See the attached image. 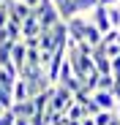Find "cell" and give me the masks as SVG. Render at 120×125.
Returning a JSON list of instances; mask_svg holds the SVG:
<instances>
[{
  "instance_id": "1",
  "label": "cell",
  "mask_w": 120,
  "mask_h": 125,
  "mask_svg": "<svg viewBox=\"0 0 120 125\" xmlns=\"http://www.w3.org/2000/svg\"><path fill=\"white\" fill-rule=\"evenodd\" d=\"M74 103V95L66 90V87H60V84H52V95H49V112L55 114H66V109Z\"/></svg>"
},
{
  "instance_id": "2",
  "label": "cell",
  "mask_w": 120,
  "mask_h": 125,
  "mask_svg": "<svg viewBox=\"0 0 120 125\" xmlns=\"http://www.w3.org/2000/svg\"><path fill=\"white\" fill-rule=\"evenodd\" d=\"M33 14L38 16V25H41V30H52L55 25H60V16H57V8L52 6V0H41V6H38Z\"/></svg>"
},
{
  "instance_id": "3",
  "label": "cell",
  "mask_w": 120,
  "mask_h": 125,
  "mask_svg": "<svg viewBox=\"0 0 120 125\" xmlns=\"http://www.w3.org/2000/svg\"><path fill=\"white\" fill-rule=\"evenodd\" d=\"M87 19H90V25H93L98 33H101V35L112 30V25H109V11H107L104 6H96V8L87 14Z\"/></svg>"
},
{
  "instance_id": "4",
  "label": "cell",
  "mask_w": 120,
  "mask_h": 125,
  "mask_svg": "<svg viewBox=\"0 0 120 125\" xmlns=\"http://www.w3.org/2000/svg\"><path fill=\"white\" fill-rule=\"evenodd\" d=\"M90 60H93V68L101 73V76H112V60L101 52V49H93V54H90Z\"/></svg>"
},
{
  "instance_id": "5",
  "label": "cell",
  "mask_w": 120,
  "mask_h": 125,
  "mask_svg": "<svg viewBox=\"0 0 120 125\" xmlns=\"http://www.w3.org/2000/svg\"><path fill=\"white\" fill-rule=\"evenodd\" d=\"M90 98H93V103H96L101 112H115V106H117V98H115L112 93H101V90H96Z\"/></svg>"
},
{
  "instance_id": "6",
  "label": "cell",
  "mask_w": 120,
  "mask_h": 125,
  "mask_svg": "<svg viewBox=\"0 0 120 125\" xmlns=\"http://www.w3.org/2000/svg\"><path fill=\"white\" fill-rule=\"evenodd\" d=\"M19 30H22V41H25V38H38V35H41V25H38V16H36V14H30L25 22L19 25Z\"/></svg>"
},
{
  "instance_id": "7",
  "label": "cell",
  "mask_w": 120,
  "mask_h": 125,
  "mask_svg": "<svg viewBox=\"0 0 120 125\" xmlns=\"http://www.w3.org/2000/svg\"><path fill=\"white\" fill-rule=\"evenodd\" d=\"M11 114L16 120H33L36 117V109H33V101H19L11 106Z\"/></svg>"
},
{
  "instance_id": "8",
  "label": "cell",
  "mask_w": 120,
  "mask_h": 125,
  "mask_svg": "<svg viewBox=\"0 0 120 125\" xmlns=\"http://www.w3.org/2000/svg\"><path fill=\"white\" fill-rule=\"evenodd\" d=\"M25 57H27L25 44H22V41H16V44L11 46V62H14V68H16V71H22V68H25Z\"/></svg>"
},
{
  "instance_id": "9",
  "label": "cell",
  "mask_w": 120,
  "mask_h": 125,
  "mask_svg": "<svg viewBox=\"0 0 120 125\" xmlns=\"http://www.w3.org/2000/svg\"><path fill=\"white\" fill-rule=\"evenodd\" d=\"M11 101H14V103H19V101H30L25 79H16V82H14V90H11Z\"/></svg>"
},
{
  "instance_id": "10",
  "label": "cell",
  "mask_w": 120,
  "mask_h": 125,
  "mask_svg": "<svg viewBox=\"0 0 120 125\" xmlns=\"http://www.w3.org/2000/svg\"><path fill=\"white\" fill-rule=\"evenodd\" d=\"M71 3H74L76 14H90V11L98 6V0H71Z\"/></svg>"
},
{
  "instance_id": "11",
  "label": "cell",
  "mask_w": 120,
  "mask_h": 125,
  "mask_svg": "<svg viewBox=\"0 0 120 125\" xmlns=\"http://www.w3.org/2000/svg\"><path fill=\"white\" fill-rule=\"evenodd\" d=\"M112 87H115V76H101V73H98L96 90H101V93H112Z\"/></svg>"
},
{
  "instance_id": "12",
  "label": "cell",
  "mask_w": 120,
  "mask_h": 125,
  "mask_svg": "<svg viewBox=\"0 0 120 125\" xmlns=\"http://www.w3.org/2000/svg\"><path fill=\"white\" fill-rule=\"evenodd\" d=\"M112 120H115V114H112V112H98V114L93 117V122H96V125H109Z\"/></svg>"
},
{
  "instance_id": "13",
  "label": "cell",
  "mask_w": 120,
  "mask_h": 125,
  "mask_svg": "<svg viewBox=\"0 0 120 125\" xmlns=\"http://www.w3.org/2000/svg\"><path fill=\"white\" fill-rule=\"evenodd\" d=\"M14 120H16V117H14L11 112H3V114H0V125H14Z\"/></svg>"
},
{
  "instance_id": "14",
  "label": "cell",
  "mask_w": 120,
  "mask_h": 125,
  "mask_svg": "<svg viewBox=\"0 0 120 125\" xmlns=\"http://www.w3.org/2000/svg\"><path fill=\"white\" fill-rule=\"evenodd\" d=\"M19 3H22V6H27L30 11H36L38 6H41V0H19Z\"/></svg>"
},
{
  "instance_id": "15",
  "label": "cell",
  "mask_w": 120,
  "mask_h": 125,
  "mask_svg": "<svg viewBox=\"0 0 120 125\" xmlns=\"http://www.w3.org/2000/svg\"><path fill=\"white\" fill-rule=\"evenodd\" d=\"M98 6H104V8H115V6H120V0H98Z\"/></svg>"
},
{
  "instance_id": "16",
  "label": "cell",
  "mask_w": 120,
  "mask_h": 125,
  "mask_svg": "<svg viewBox=\"0 0 120 125\" xmlns=\"http://www.w3.org/2000/svg\"><path fill=\"white\" fill-rule=\"evenodd\" d=\"M112 95L120 101V79H115V87H112Z\"/></svg>"
},
{
  "instance_id": "17",
  "label": "cell",
  "mask_w": 120,
  "mask_h": 125,
  "mask_svg": "<svg viewBox=\"0 0 120 125\" xmlns=\"http://www.w3.org/2000/svg\"><path fill=\"white\" fill-rule=\"evenodd\" d=\"M14 125H33L30 120H14Z\"/></svg>"
},
{
  "instance_id": "18",
  "label": "cell",
  "mask_w": 120,
  "mask_h": 125,
  "mask_svg": "<svg viewBox=\"0 0 120 125\" xmlns=\"http://www.w3.org/2000/svg\"><path fill=\"white\" fill-rule=\"evenodd\" d=\"M112 114H115V120H120V101H117V106H115V112H112Z\"/></svg>"
},
{
  "instance_id": "19",
  "label": "cell",
  "mask_w": 120,
  "mask_h": 125,
  "mask_svg": "<svg viewBox=\"0 0 120 125\" xmlns=\"http://www.w3.org/2000/svg\"><path fill=\"white\" fill-rule=\"evenodd\" d=\"M0 3H6V0H0Z\"/></svg>"
}]
</instances>
